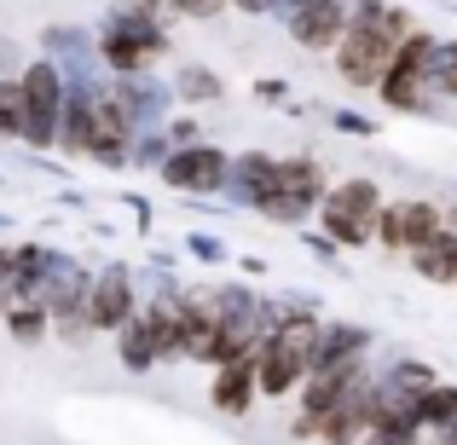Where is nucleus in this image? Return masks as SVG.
I'll return each instance as SVG.
<instances>
[{"label": "nucleus", "mask_w": 457, "mask_h": 445, "mask_svg": "<svg viewBox=\"0 0 457 445\" xmlns=\"http://www.w3.org/2000/svg\"><path fill=\"white\" fill-rule=\"evenodd\" d=\"M93 35H99V64L111 76H151L162 58H174V29L156 0H111Z\"/></svg>", "instance_id": "1"}, {"label": "nucleus", "mask_w": 457, "mask_h": 445, "mask_svg": "<svg viewBox=\"0 0 457 445\" xmlns=\"http://www.w3.org/2000/svg\"><path fill=\"white\" fill-rule=\"evenodd\" d=\"M382 209H388V197H382L377 179H370V174H347V179H330V191H324L319 220H312V226H319L336 249H370V243H377Z\"/></svg>", "instance_id": "2"}, {"label": "nucleus", "mask_w": 457, "mask_h": 445, "mask_svg": "<svg viewBox=\"0 0 457 445\" xmlns=\"http://www.w3.org/2000/svg\"><path fill=\"white\" fill-rule=\"evenodd\" d=\"M23 151L29 156H53L58 151V128H64V99L70 81L53 58H29L23 70Z\"/></svg>", "instance_id": "3"}, {"label": "nucleus", "mask_w": 457, "mask_h": 445, "mask_svg": "<svg viewBox=\"0 0 457 445\" xmlns=\"http://www.w3.org/2000/svg\"><path fill=\"white\" fill-rule=\"evenodd\" d=\"M435 41H440L435 29H417V35L400 41V53H394L388 76H382V87H377V99L388 104V111H400V116H435L440 111L435 93H428V58H435Z\"/></svg>", "instance_id": "4"}, {"label": "nucleus", "mask_w": 457, "mask_h": 445, "mask_svg": "<svg viewBox=\"0 0 457 445\" xmlns=\"http://www.w3.org/2000/svg\"><path fill=\"white\" fill-rule=\"evenodd\" d=\"M394 53H400V41L388 35V23H347V35H342V46L330 53V64H336V76L347 81L353 93H377L382 87V76H388V64H394Z\"/></svg>", "instance_id": "5"}, {"label": "nucleus", "mask_w": 457, "mask_h": 445, "mask_svg": "<svg viewBox=\"0 0 457 445\" xmlns=\"http://www.w3.org/2000/svg\"><path fill=\"white\" fill-rule=\"evenodd\" d=\"M226 174H232V151L214 145V139H203V145H186V151L168 156L156 179H162L168 191H179V197L214 202V197H226Z\"/></svg>", "instance_id": "6"}, {"label": "nucleus", "mask_w": 457, "mask_h": 445, "mask_svg": "<svg viewBox=\"0 0 457 445\" xmlns=\"http://www.w3.org/2000/svg\"><path fill=\"white\" fill-rule=\"evenodd\" d=\"M440 232H446V202L400 197V202H388L382 220H377V249H388V255H417V249L435 243Z\"/></svg>", "instance_id": "7"}, {"label": "nucleus", "mask_w": 457, "mask_h": 445, "mask_svg": "<svg viewBox=\"0 0 457 445\" xmlns=\"http://www.w3.org/2000/svg\"><path fill=\"white\" fill-rule=\"evenodd\" d=\"M104 99L134 122V134H156V128H168L174 111H179L174 81L156 76V70H151V76H111V93H104Z\"/></svg>", "instance_id": "8"}, {"label": "nucleus", "mask_w": 457, "mask_h": 445, "mask_svg": "<svg viewBox=\"0 0 457 445\" xmlns=\"http://www.w3.org/2000/svg\"><path fill=\"white\" fill-rule=\"evenodd\" d=\"M139 267L128 260H99L93 267V330L99 335H116L139 318Z\"/></svg>", "instance_id": "9"}, {"label": "nucleus", "mask_w": 457, "mask_h": 445, "mask_svg": "<svg viewBox=\"0 0 457 445\" xmlns=\"http://www.w3.org/2000/svg\"><path fill=\"white\" fill-rule=\"evenodd\" d=\"M278 23L302 53H336L347 23H353V12H347V0H312V6L290 12V18H278Z\"/></svg>", "instance_id": "10"}, {"label": "nucleus", "mask_w": 457, "mask_h": 445, "mask_svg": "<svg viewBox=\"0 0 457 445\" xmlns=\"http://www.w3.org/2000/svg\"><path fill=\"white\" fill-rule=\"evenodd\" d=\"M272 197H278V156L272 151H237L232 174H226V202L261 214Z\"/></svg>", "instance_id": "11"}, {"label": "nucleus", "mask_w": 457, "mask_h": 445, "mask_svg": "<svg viewBox=\"0 0 457 445\" xmlns=\"http://www.w3.org/2000/svg\"><path fill=\"white\" fill-rule=\"evenodd\" d=\"M209 405L220 416H249L261 405V376L255 358H237V365H214L209 370Z\"/></svg>", "instance_id": "12"}, {"label": "nucleus", "mask_w": 457, "mask_h": 445, "mask_svg": "<svg viewBox=\"0 0 457 445\" xmlns=\"http://www.w3.org/2000/svg\"><path fill=\"white\" fill-rule=\"evenodd\" d=\"M370 347H377L370 324H353V318H324L319 347H312V370H342V365H353V358H370Z\"/></svg>", "instance_id": "13"}, {"label": "nucleus", "mask_w": 457, "mask_h": 445, "mask_svg": "<svg viewBox=\"0 0 457 445\" xmlns=\"http://www.w3.org/2000/svg\"><path fill=\"white\" fill-rule=\"evenodd\" d=\"M134 122L116 111L111 99H99V122H93V145H87V162H99L104 174H122L128 156H134Z\"/></svg>", "instance_id": "14"}, {"label": "nucleus", "mask_w": 457, "mask_h": 445, "mask_svg": "<svg viewBox=\"0 0 457 445\" xmlns=\"http://www.w3.org/2000/svg\"><path fill=\"white\" fill-rule=\"evenodd\" d=\"M41 58H53L58 70L99 64V35H93L87 23H46L41 29Z\"/></svg>", "instance_id": "15"}, {"label": "nucleus", "mask_w": 457, "mask_h": 445, "mask_svg": "<svg viewBox=\"0 0 457 445\" xmlns=\"http://www.w3.org/2000/svg\"><path fill=\"white\" fill-rule=\"evenodd\" d=\"M168 81H174V99L186 104V111H209V104H226V76H220V70H209V64H191V58H186V64H179Z\"/></svg>", "instance_id": "16"}, {"label": "nucleus", "mask_w": 457, "mask_h": 445, "mask_svg": "<svg viewBox=\"0 0 457 445\" xmlns=\"http://www.w3.org/2000/svg\"><path fill=\"white\" fill-rule=\"evenodd\" d=\"M111 342H116V358H122V370H128V376H151V370L162 365V353H156V335H151L145 312H139V318L128 324V330H116Z\"/></svg>", "instance_id": "17"}, {"label": "nucleus", "mask_w": 457, "mask_h": 445, "mask_svg": "<svg viewBox=\"0 0 457 445\" xmlns=\"http://www.w3.org/2000/svg\"><path fill=\"white\" fill-rule=\"evenodd\" d=\"M377 382H382V388H394V393H428L440 382V370L428 365V358L394 353V358H382V365H377Z\"/></svg>", "instance_id": "18"}, {"label": "nucleus", "mask_w": 457, "mask_h": 445, "mask_svg": "<svg viewBox=\"0 0 457 445\" xmlns=\"http://www.w3.org/2000/svg\"><path fill=\"white\" fill-rule=\"evenodd\" d=\"M411 260V272L423 284H446V290H457V237L452 232H440L435 243H423L417 255H405Z\"/></svg>", "instance_id": "19"}, {"label": "nucleus", "mask_w": 457, "mask_h": 445, "mask_svg": "<svg viewBox=\"0 0 457 445\" xmlns=\"http://www.w3.org/2000/svg\"><path fill=\"white\" fill-rule=\"evenodd\" d=\"M278 191L324 202V191H330V174H324L319 156H278Z\"/></svg>", "instance_id": "20"}, {"label": "nucleus", "mask_w": 457, "mask_h": 445, "mask_svg": "<svg viewBox=\"0 0 457 445\" xmlns=\"http://www.w3.org/2000/svg\"><path fill=\"white\" fill-rule=\"evenodd\" d=\"M0 324H6L12 347H41V342H53V312H46L41 301H12Z\"/></svg>", "instance_id": "21"}, {"label": "nucleus", "mask_w": 457, "mask_h": 445, "mask_svg": "<svg viewBox=\"0 0 457 445\" xmlns=\"http://www.w3.org/2000/svg\"><path fill=\"white\" fill-rule=\"evenodd\" d=\"M457 423V382H435V388L417 400V428H423V440L446 434Z\"/></svg>", "instance_id": "22"}, {"label": "nucleus", "mask_w": 457, "mask_h": 445, "mask_svg": "<svg viewBox=\"0 0 457 445\" xmlns=\"http://www.w3.org/2000/svg\"><path fill=\"white\" fill-rule=\"evenodd\" d=\"M428 93L435 104H457V35H440L428 58Z\"/></svg>", "instance_id": "23"}, {"label": "nucleus", "mask_w": 457, "mask_h": 445, "mask_svg": "<svg viewBox=\"0 0 457 445\" xmlns=\"http://www.w3.org/2000/svg\"><path fill=\"white\" fill-rule=\"evenodd\" d=\"M261 220L267 226H284V232H302V226H312L319 220V202L312 197H290V191H278V197L261 209Z\"/></svg>", "instance_id": "24"}, {"label": "nucleus", "mask_w": 457, "mask_h": 445, "mask_svg": "<svg viewBox=\"0 0 457 445\" xmlns=\"http://www.w3.org/2000/svg\"><path fill=\"white\" fill-rule=\"evenodd\" d=\"M179 255H191L197 267H226V260H232V243H226L220 232H209V226H191V232L179 237Z\"/></svg>", "instance_id": "25"}, {"label": "nucleus", "mask_w": 457, "mask_h": 445, "mask_svg": "<svg viewBox=\"0 0 457 445\" xmlns=\"http://www.w3.org/2000/svg\"><path fill=\"white\" fill-rule=\"evenodd\" d=\"M0 145H23V81H0Z\"/></svg>", "instance_id": "26"}, {"label": "nucleus", "mask_w": 457, "mask_h": 445, "mask_svg": "<svg viewBox=\"0 0 457 445\" xmlns=\"http://www.w3.org/2000/svg\"><path fill=\"white\" fill-rule=\"evenodd\" d=\"M168 156H174V139H168V128H156V134H139V139H134L128 168H139V174H162Z\"/></svg>", "instance_id": "27"}, {"label": "nucleus", "mask_w": 457, "mask_h": 445, "mask_svg": "<svg viewBox=\"0 0 457 445\" xmlns=\"http://www.w3.org/2000/svg\"><path fill=\"white\" fill-rule=\"evenodd\" d=\"M324 122H330V134H347V139H377L382 122L365 111H353V104H336V111H324Z\"/></svg>", "instance_id": "28"}, {"label": "nucleus", "mask_w": 457, "mask_h": 445, "mask_svg": "<svg viewBox=\"0 0 457 445\" xmlns=\"http://www.w3.org/2000/svg\"><path fill=\"white\" fill-rule=\"evenodd\" d=\"M220 12H232V0H162V18H191V23H214Z\"/></svg>", "instance_id": "29"}, {"label": "nucleus", "mask_w": 457, "mask_h": 445, "mask_svg": "<svg viewBox=\"0 0 457 445\" xmlns=\"http://www.w3.org/2000/svg\"><path fill=\"white\" fill-rule=\"evenodd\" d=\"M295 237H302V249H307V255H312V260H319V267H330V272H347V260H342V249H336V243H330V237H324V232H319V226H302V232H295Z\"/></svg>", "instance_id": "30"}, {"label": "nucleus", "mask_w": 457, "mask_h": 445, "mask_svg": "<svg viewBox=\"0 0 457 445\" xmlns=\"http://www.w3.org/2000/svg\"><path fill=\"white\" fill-rule=\"evenodd\" d=\"M122 209H134V232H139V237L156 232V209H151L145 191H122Z\"/></svg>", "instance_id": "31"}, {"label": "nucleus", "mask_w": 457, "mask_h": 445, "mask_svg": "<svg viewBox=\"0 0 457 445\" xmlns=\"http://www.w3.org/2000/svg\"><path fill=\"white\" fill-rule=\"evenodd\" d=\"M23 70H29V58H23V46L12 41V35H0V81H18Z\"/></svg>", "instance_id": "32"}, {"label": "nucleus", "mask_w": 457, "mask_h": 445, "mask_svg": "<svg viewBox=\"0 0 457 445\" xmlns=\"http://www.w3.org/2000/svg\"><path fill=\"white\" fill-rule=\"evenodd\" d=\"M168 139H174V151L203 145V122H197V116H179V111H174V122H168Z\"/></svg>", "instance_id": "33"}, {"label": "nucleus", "mask_w": 457, "mask_h": 445, "mask_svg": "<svg viewBox=\"0 0 457 445\" xmlns=\"http://www.w3.org/2000/svg\"><path fill=\"white\" fill-rule=\"evenodd\" d=\"M249 93H255L261 104H295V99H290V81H284V76H255V87H249Z\"/></svg>", "instance_id": "34"}, {"label": "nucleus", "mask_w": 457, "mask_h": 445, "mask_svg": "<svg viewBox=\"0 0 457 445\" xmlns=\"http://www.w3.org/2000/svg\"><path fill=\"white\" fill-rule=\"evenodd\" d=\"M359 445H423V434H394V428H370Z\"/></svg>", "instance_id": "35"}, {"label": "nucleus", "mask_w": 457, "mask_h": 445, "mask_svg": "<svg viewBox=\"0 0 457 445\" xmlns=\"http://www.w3.org/2000/svg\"><path fill=\"white\" fill-rule=\"evenodd\" d=\"M388 6H394V0H347V12H353L359 23H377V18H382Z\"/></svg>", "instance_id": "36"}, {"label": "nucleus", "mask_w": 457, "mask_h": 445, "mask_svg": "<svg viewBox=\"0 0 457 445\" xmlns=\"http://www.w3.org/2000/svg\"><path fill=\"white\" fill-rule=\"evenodd\" d=\"M232 12H244V18H278V0H232Z\"/></svg>", "instance_id": "37"}, {"label": "nucleus", "mask_w": 457, "mask_h": 445, "mask_svg": "<svg viewBox=\"0 0 457 445\" xmlns=\"http://www.w3.org/2000/svg\"><path fill=\"white\" fill-rule=\"evenodd\" d=\"M53 202H58V209H76V214H81V209H87L93 197H87L81 185H58V197H53Z\"/></svg>", "instance_id": "38"}, {"label": "nucleus", "mask_w": 457, "mask_h": 445, "mask_svg": "<svg viewBox=\"0 0 457 445\" xmlns=\"http://www.w3.org/2000/svg\"><path fill=\"white\" fill-rule=\"evenodd\" d=\"M12 260H18V249L0 237V290H6V278H12Z\"/></svg>", "instance_id": "39"}, {"label": "nucleus", "mask_w": 457, "mask_h": 445, "mask_svg": "<svg viewBox=\"0 0 457 445\" xmlns=\"http://www.w3.org/2000/svg\"><path fill=\"white\" fill-rule=\"evenodd\" d=\"M237 267H244L249 278H267V272H272V267H267V260H261V255H244V260H237Z\"/></svg>", "instance_id": "40"}, {"label": "nucleus", "mask_w": 457, "mask_h": 445, "mask_svg": "<svg viewBox=\"0 0 457 445\" xmlns=\"http://www.w3.org/2000/svg\"><path fill=\"white\" fill-rule=\"evenodd\" d=\"M446 232L457 237V202H446Z\"/></svg>", "instance_id": "41"}, {"label": "nucleus", "mask_w": 457, "mask_h": 445, "mask_svg": "<svg viewBox=\"0 0 457 445\" xmlns=\"http://www.w3.org/2000/svg\"><path fill=\"white\" fill-rule=\"evenodd\" d=\"M428 445H457V428H446V434H435Z\"/></svg>", "instance_id": "42"}, {"label": "nucleus", "mask_w": 457, "mask_h": 445, "mask_svg": "<svg viewBox=\"0 0 457 445\" xmlns=\"http://www.w3.org/2000/svg\"><path fill=\"white\" fill-rule=\"evenodd\" d=\"M0 237H12V209H0Z\"/></svg>", "instance_id": "43"}, {"label": "nucleus", "mask_w": 457, "mask_h": 445, "mask_svg": "<svg viewBox=\"0 0 457 445\" xmlns=\"http://www.w3.org/2000/svg\"><path fill=\"white\" fill-rule=\"evenodd\" d=\"M6 307H12V301H6V290H0V318H6Z\"/></svg>", "instance_id": "44"}, {"label": "nucleus", "mask_w": 457, "mask_h": 445, "mask_svg": "<svg viewBox=\"0 0 457 445\" xmlns=\"http://www.w3.org/2000/svg\"><path fill=\"white\" fill-rule=\"evenodd\" d=\"M452 18H457V0H452Z\"/></svg>", "instance_id": "45"}, {"label": "nucleus", "mask_w": 457, "mask_h": 445, "mask_svg": "<svg viewBox=\"0 0 457 445\" xmlns=\"http://www.w3.org/2000/svg\"><path fill=\"white\" fill-rule=\"evenodd\" d=\"M156 6H162V0H156Z\"/></svg>", "instance_id": "46"}]
</instances>
